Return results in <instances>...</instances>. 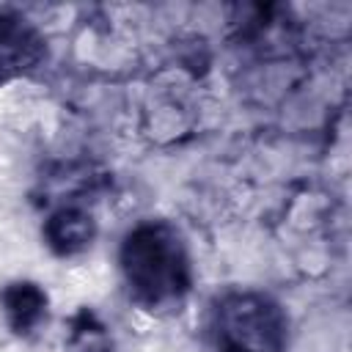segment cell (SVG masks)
Here are the masks:
<instances>
[{
    "label": "cell",
    "instance_id": "cell-1",
    "mask_svg": "<svg viewBox=\"0 0 352 352\" xmlns=\"http://www.w3.org/2000/svg\"><path fill=\"white\" fill-rule=\"evenodd\" d=\"M118 264L129 297L148 308H176L192 289V261L182 231L168 220H140L118 250Z\"/></svg>",
    "mask_w": 352,
    "mask_h": 352
},
{
    "label": "cell",
    "instance_id": "cell-2",
    "mask_svg": "<svg viewBox=\"0 0 352 352\" xmlns=\"http://www.w3.org/2000/svg\"><path fill=\"white\" fill-rule=\"evenodd\" d=\"M209 352H289V316L264 292H226L206 319Z\"/></svg>",
    "mask_w": 352,
    "mask_h": 352
},
{
    "label": "cell",
    "instance_id": "cell-3",
    "mask_svg": "<svg viewBox=\"0 0 352 352\" xmlns=\"http://www.w3.org/2000/svg\"><path fill=\"white\" fill-rule=\"evenodd\" d=\"M47 58L41 30L22 14L0 8V82L33 72Z\"/></svg>",
    "mask_w": 352,
    "mask_h": 352
},
{
    "label": "cell",
    "instance_id": "cell-4",
    "mask_svg": "<svg viewBox=\"0 0 352 352\" xmlns=\"http://www.w3.org/2000/svg\"><path fill=\"white\" fill-rule=\"evenodd\" d=\"M50 297L36 280H11L0 289V311L16 336H30L47 322Z\"/></svg>",
    "mask_w": 352,
    "mask_h": 352
},
{
    "label": "cell",
    "instance_id": "cell-5",
    "mask_svg": "<svg viewBox=\"0 0 352 352\" xmlns=\"http://www.w3.org/2000/svg\"><path fill=\"white\" fill-rule=\"evenodd\" d=\"M41 234L55 256H77L96 239V220L80 206H60L44 220Z\"/></svg>",
    "mask_w": 352,
    "mask_h": 352
},
{
    "label": "cell",
    "instance_id": "cell-6",
    "mask_svg": "<svg viewBox=\"0 0 352 352\" xmlns=\"http://www.w3.org/2000/svg\"><path fill=\"white\" fill-rule=\"evenodd\" d=\"M66 349L69 352H113V341L107 336V327L85 308L72 319Z\"/></svg>",
    "mask_w": 352,
    "mask_h": 352
}]
</instances>
